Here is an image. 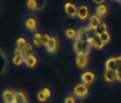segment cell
I'll return each instance as SVG.
<instances>
[{
	"mask_svg": "<svg viewBox=\"0 0 121 103\" xmlns=\"http://www.w3.org/2000/svg\"><path fill=\"white\" fill-rule=\"evenodd\" d=\"M77 34H78V31L74 29V28H72V27L65 29V36H66L68 40H72V41L77 40Z\"/></svg>",
	"mask_w": 121,
	"mask_h": 103,
	"instance_id": "obj_21",
	"label": "cell"
},
{
	"mask_svg": "<svg viewBox=\"0 0 121 103\" xmlns=\"http://www.w3.org/2000/svg\"><path fill=\"white\" fill-rule=\"evenodd\" d=\"M82 100L80 99H78L75 95H73V94H67L66 96H65V99H64V103H81Z\"/></svg>",
	"mask_w": 121,
	"mask_h": 103,
	"instance_id": "obj_22",
	"label": "cell"
},
{
	"mask_svg": "<svg viewBox=\"0 0 121 103\" xmlns=\"http://www.w3.org/2000/svg\"><path fill=\"white\" fill-rule=\"evenodd\" d=\"M120 5H121V2H120Z\"/></svg>",
	"mask_w": 121,
	"mask_h": 103,
	"instance_id": "obj_35",
	"label": "cell"
},
{
	"mask_svg": "<svg viewBox=\"0 0 121 103\" xmlns=\"http://www.w3.org/2000/svg\"><path fill=\"white\" fill-rule=\"evenodd\" d=\"M104 80L107 83H115L118 82V77H117V71L115 70H109V69H105L104 71Z\"/></svg>",
	"mask_w": 121,
	"mask_h": 103,
	"instance_id": "obj_13",
	"label": "cell"
},
{
	"mask_svg": "<svg viewBox=\"0 0 121 103\" xmlns=\"http://www.w3.org/2000/svg\"><path fill=\"white\" fill-rule=\"evenodd\" d=\"M26 43H27V40H26L25 37H19V39L17 40V42H15V47L22 49V48L26 46Z\"/></svg>",
	"mask_w": 121,
	"mask_h": 103,
	"instance_id": "obj_27",
	"label": "cell"
},
{
	"mask_svg": "<svg viewBox=\"0 0 121 103\" xmlns=\"http://www.w3.org/2000/svg\"><path fill=\"white\" fill-rule=\"evenodd\" d=\"M92 50V46L89 42L81 41V40H74L73 41V52L77 55H89Z\"/></svg>",
	"mask_w": 121,
	"mask_h": 103,
	"instance_id": "obj_1",
	"label": "cell"
},
{
	"mask_svg": "<svg viewBox=\"0 0 121 103\" xmlns=\"http://www.w3.org/2000/svg\"><path fill=\"white\" fill-rule=\"evenodd\" d=\"M74 62H75V66L79 69H86L88 66V62H89L88 55H77Z\"/></svg>",
	"mask_w": 121,
	"mask_h": 103,
	"instance_id": "obj_12",
	"label": "cell"
},
{
	"mask_svg": "<svg viewBox=\"0 0 121 103\" xmlns=\"http://www.w3.org/2000/svg\"><path fill=\"white\" fill-rule=\"evenodd\" d=\"M32 45L35 46L37 48L42 47V33L35 32L33 34V36H32Z\"/></svg>",
	"mask_w": 121,
	"mask_h": 103,
	"instance_id": "obj_18",
	"label": "cell"
},
{
	"mask_svg": "<svg viewBox=\"0 0 121 103\" xmlns=\"http://www.w3.org/2000/svg\"><path fill=\"white\" fill-rule=\"evenodd\" d=\"M12 62H13V65L17 66V67H19V66H21V65L25 63V55H24L21 48H17V47L14 48Z\"/></svg>",
	"mask_w": 121,
	"mask_h": 103,
	"instance_id": "obj_5",
	"label": "cell"
},
{
	"mask_svg": "<svg viewBox=\"0 0 121 103\" xmlns=\"http://www.w3.org/2000/svg\"><path fill=\"white\" fill-rule=\"evenodd\" d=\"M120 59H121V55H120Z\"/></svg>",
	"mask_w": 121,
	"mask_h": 103,
	"instance_id": "obj_34",
	"label": "cell"
},
{
	"mask_svg": "<svg viewBox=\"0 0 121 103\" xmlns=\"http://www.w3.org/2000/svg\"><path fill=\"white\" fill-rule=\"evenodd\" d=\"M121 68V59L120 56H114V58H109L106 60L105 62V69H109V70H118Z\"/></svg>",
	"mask_w": 121,
	"mask_h": 103,
	"instance_id": "obj_4",
	"label": "cell"
},
{
	"mask_svg": "<svg viewBox=\"0 0 121 103\" xmlns=\"http://www.w3.org/2000/svg\"><path fill=\"white\" fill-rule=\"evenodd\" d=\"M101 22H102V19H101V18H99L96 14H92V15L89 16L88 21H87V26H88L89 28L96 29Z\"/></svg>",
	"mask_w": 121,
	"mask_h": 103,
	"instance_id": "obj_16",
	"label": "cell"
},
{
	"mask_svg": "<svg viewBox=\"0 0 121 103\" xmlns=\"http://www.w3.org/2000/svg\"><path fill=\"white\" fill-rule=\"evenodd\" d=\"M22 53H24L25 58L33 55V45H31L30 42H27V43H26V46L22 48Z\"/></svg>",
	"mask_w": 121,
	"mask_h": 103,
	"instance_id": "obj_23",
	"label": "cell"
},
{
	"mask_svg": "<svg viewBox=\"0 0 121 103\" xmlns=\"http://www.w3.org/2000/svg\"><path fill=\"white\" fill-rule=\"evenodd\" d=\"M72 94H73V95H75V96H77L78 99H80V100L86 99V97L88 96V94H89L88 86L83 84L82 82L77 83V84L73 87V91H72Z\"/></svg>",
	"mask_w": 121,
	"mask_h": 103,
	"instance_id": "obj_2",
	"label": "cell"
},
{
	"mask_svg": "<svg viewBox=\"0 0 121 103\" xmlns=\"http://www.w3.org/2000/svg\"><path fill=\"white\" fill-rule=\"evenodd\" d=\"M94 14H96L99 18L105 19L108 14V6L102 4V5H96L95 9H94Z\"/></svg>",
	"mask_w": 121,
	"mask_h": 103,
	"instance_id": "obj_15",
	"label": "cell"
},
{
	"mask_svg": "<svg viewBox=\"0 0 121 103\" xmlns=\"http://www.w3.org/2000/svg\"><path fill=\"white\" fill-rule=\"evenodd\" d=\"M89 43H91V46H92V48H94V49H102L104 48V42L101 41V39H100V35H98L96 37H94V39H92V40H89Z\"/></svg>",
	"mask_w": 121,
	"mask_h": 103,
	"instance_id": "obj_19",
	"label": "cell"
},
{
	"mask_svg": "<svg viewBox=\"0 0 121 103\" xmlns=\"http://www.w3.org/2000/svg\"><path fill=\"white\" fill-rule=\"evenodd\" d=\"M117 77H118V82L121 83V68H119L117 70Z\"/></svg>",
	"mask_w": 121,
	"mask_h": 103,
	"instance_id": "obj_30",
	"label": "cell"
},
{
	"mask_svg": "<svg viewBox=\"0 0 121 103\" xmlns=\"http://www.w3.org/2000/svg\"><path fill=\"white\" fill-rule=\"evenodd\" d=\"M118 2H121V0H118Z\"/></svg>",
	"mask_w": 121,
	"mask_h": 103,
	"instance_id": "obj_32",
	"label": "cell"
},
{
	"mask_svg": "<svg viewBox=\"0 0 121 103\" xmlns=\"http://www.w3.org/2000/svg\"><path fill=\"white\" fill-rule=\"evenodd\" d=\"M64 12H65V14L67 16L75 18L77 14H78V6L74 2H72V1H67L64 5Z\"/></svg>",
	"mask_w": 121,
	"mask_h": 103,
	"instance_id": "obj_6",
	"label": "cell"
},
{
	"mask_svg": "<svg viewBox=\"0 0 121 103\" xmlns=\"http://www.w3.org/2000/svg\"><path fill=\"white\" fill-rule=\"evenodd\" d=\"M89 27L88 26H82L78 29V34H77V39L81 40V41H86L89 42Z\"/></svg>",
	"mask_w": 121,
	"mask_h": 103,
	"instance_id": "obj_14",
	"label": "cell"
},
{
	"mask_svg": "<svg viewBox=\"0 0 121 103\" xmlns=\"http://www.w3.org/2000/svg\"><path fill=\"white\" fill-rule=\"evenodd\" d=\"M14 103H15V102H14Z\"/></svg>",
	"mask_w": 121,
	"mask_h": 103,
	"instance_id": "obj_36",
	"label": "cell"
},
{
	"mask_svg": "<svg viewBox=\"0 0 121 103\" xmlns=\"http://www.w3.org/2000/svg\"><path fill=\"white\" fill-rule=\"evenodd\" d=\"M112 1H118V0H112Z\"/></svg>",
	"mask_w": 121,
	"mask_h": 103,
	"instance_id": "obj_33",
	"label": "cell"
},
{
	"mask_svg": "<svg viewBox=\"0 0 121 103\" xmlns=\"http://www.w3.org/2000/svg\"><path fill=\"white\" fill-rule=\"evenodd\" d=\"M27 68H34L37 65H38V59H37V56L33 54V55H31V56H27V58H25V63H24Z\"/></svg>",
	"mask_w": 121,
	"mask_h": 103,
	"instance_id": "obj_17",
	"label": "cell"
},
{
	"mask_svg": "<svg viewBox=\"0 0 121 103\" xmlns=\"http://www.w3.org/2000/svg\"><path fill=\"white\" fill-rule=\"evenodd\" d=\"M24 26L28 32H32V33L38 32V21L34 16H27L24 21Z\"/></svg>",
	"mask_w": 121,
	"mask_h": 103,
	"instance_id": "obj_8",
	"label": "cell"
},
{
	"mask_svg": "<svg viewBox=\"0 0 121 103\" xmlns=\"http://www.w3.org/2000/svg\"><path fill=\"white\" fill-rule=\"evenodd\" d=\"M107 29H108L107 24L102 21V22L99 25V27L96 28V32H98V33H99V35H100V34H102V33H105V32H107Z\"/></svg>",
	"mask_w": 121,
	"mask_h": 103,
	"instance_id": "obj_29",
	"label": "cell"
},
{
	"mask_svg": "<svg viewBox=\"0 0 121 103\" xmlns=\"http://www.w3.org/2000/svg\"><path fill=\"white\" fill-rule=\"evenodd\" d=\"M1 100L4 103H14L15 102V90L7 88L1 94Z\"/></svg>",
	"mask_w": 121,
	"mask_h": 103,
	"instance_id": "obj_11",
	"label": "cell"
},
{
	"mask_svg": "<svg viewBox=\"0 0 121 103\" xmlns=\"http://www.w3.org/2000/svg\"><path fill=\"white\" fill-rule=\"evenodd\" d=\"M94 4H96V5H102V4H105V1L106 0H92Z\"/></svg>",
	"mask_w": 121,
	"mask_h": 103,
	"instance_id": "obj_31",
	"label": "cell"
},
{
	"mask_svg": "<svg viewBox=\"0 0 121 103\" xmlns=\"http://www.w3.org/2000/svg\"><path fill=\"white\" fill-rule=\"evenodd\" d=\"M91 16V11H89V7L87 5H80L78 6V14H77V18L78 20L81 21L82 24L83 22H87L88 19Z\"/></svg>",
	"mask_w": 121,
	"mask_h": 103,
	"instance_id": "obj_3",
	"label": "cell"
},
{
	"mask_svg": "<svg viewBox=\"0 0 121 103\" xmlns=\"http://www.w3.org/2000/svg\"><path fill=\"white\" fill-rule=\"evenodd\" d=\"M52 96V90L48 88V87H43L41 88L40 90L38 91L37 94V100L40 103H46Z\"/></svg>",
	"mask_w": 121,
	"mask_h": 103,
	"instance_id": "obj_10",
	"label": "cell"
},
{
	"mask_svg": "<svg viewBox=\"0 0 121 103\" xmlns=\"http://www.w3.org/2000/svg\"><path fill=\"white\" fill-rule=\"evenodd\" d=\"M100 39H101V41L104 42V45H108V43L111 42V33L107 31V32L100 34Z\"/></svg>",
	"mask_w": 121,
	"mask_h": 103,
	"instance_id": "obj_25",
	"label": "cell"
},
{
	"mask_svg": "<svg viewBox=\"0 0 121 103\" xmlns=\"http://www.w3.org/2000/svg\"><path fill=\"white\" fill-rule=\"evenodd\" d=\"M95 78L96 76L92 70H86L80 75V81L86 86H92L95 82Z\"/></svg>",
	"mask_w": 121,
	"mask_h": 103,
	"instance_id": "obj_7",
	"label": "cell"
},
{
	"mask_svg": "<svg viewBox=\"0 0 121 103\" xmlns=\"http://www.w3.org/2000/svg\"><path fill=\"white\" fill-rule=\"evenodd\" d=\"M15 103H28L27 96L22 90H15Z\"/></svg>",
	"mask_w": 121,
	"mask_h": 103,
	"instance_id": "obj_20",
	"label": "cell"
},
{
	"mask_svg": "<svg viewBox=\"0 0 121 103\" xmlns=\"http://www.w3.org/2000/svg\"><path fill=\"white\" fill-rule=\"evenodd\" d=\"M45 49H46L47 54H52V55L56 54V52L59 49V40L55 35H52V39H51L49 43L45 47Z\"/></svg>",
	"mask_w": 121,
	"mask_h": 103,
	"instance_id": "obj_9",
	"label": "cell"
},
{
	"mask_svg": "<svg viewBox=\"0 0 121 103\" xmlns=\"http://www.w3.org/2000/svg\"><path fill=\"white\" fill-rule=\"evenodd\" d=\"M51 39H52V34H49V33H42V46L46 47L49 43Z\"/></svg>",
	"mask_w": 121,
	"mask_h": 103,
	"instance_id": "obj_28",
	"label": "cell"
},
{
	"mask_svg": "<svg viewBox=\"0 0 121 103\" xmlns=\"http://www.w3.org/2000/svg\"><path fill=\"white\" fill-rule=\"evenodd\" d=\"M35 1V5H37V8H38V12L42 11L46 5H47V0H34Z\"/></svg>",
	"mask_w": 121,
	"mask_h": 103,
	"instance_id": "obj_26",
	"label": "cell"
},
{
	"mask_svg": "<svg viewBox=\"0 0 121 103\" xmlns=\"http://www.w3.org/2000/svg\"><path fill=\"white\" fill-rule=\"evenodd\" d=\"M26 8L30 12H38V8H37L34 0H26Z\"/></svg>",
	"mask_w": 121,
	"mask_h": 103,
	"instance_id": "obj_24",
	"label": "cell"
}]
</instances>
